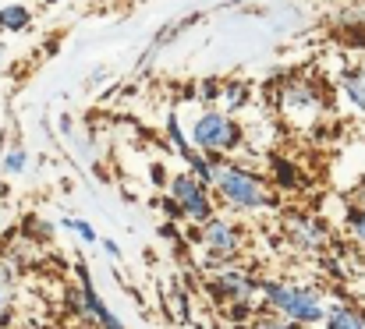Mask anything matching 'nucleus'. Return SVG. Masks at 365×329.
Segmentation results:
<instances>
[{
    "label": "nucleus",
    "instance_id": "10",
    "mask_svg": "<svg viewBox=\"0 0 365 329\" xmlns=\"http://www.w3.org/2000/svg\"><path fill=\"white\" fill-rule=\"evenodd\" d=\"M341 93H344V100L351 103V110L365 113V75L359 68H348V71L341 75Z\"/></svg>",
    "mask_w": 365,
    "mask_h": 329
},
{
    "label": "nucleus",
    "instance_id": "3",
    "mask_svg": "<svg viewBox=\"0 0 365 329\" xmlns=\"http://www.w3.org/2000/svg\"><path fill=\"white\" fill-rule=\"evenodd\" d=\"M195 244L206 251V266L210 269L235 266V262H242L245 255V230L238 226V219L217 213L202 226H195Z\"/></svg>",
    "mask_w": 365,
    "mask_h": 329
},
{
    "label": "nucleus",
    "instance_id": "4",
    "mask_svg": "<svg viewBox=\"0 0 365 329\" xmlns=\"http://www.w3.org/2000/svg\"><path fill=\"white\" fill-rule=\"evenodd\" d=\"M192 145L206 156H231L245 145V127L227 110H206L192 124Z\"/></svg>",
    "mask_w": 365,
    "mask_h": 329
},
{
    "label": "nucleus",
    "instance_id": "25",
    "mask_svg": "<svg viewBox=\"0 0 365 329\" xmlns=\"http://www.w3.org/2000/svg\"><path fill=\"white\" fill-rule=\"evenodd\" d=\"M103 251H107V255H110V258H121V248H118V244H114V241H110V237H107V241H103Z\"/></svg>",
    "mask_w": 365,
    "mask_h": 329
},
{
    "label": "nucleus",
    "instance_id": "27",
    "mask_svg": "<svg viewBox=\"0 0 365 329\" xmlns=\"http://www.w3.org/2000/svg\"><path fill=\"white\" fill-rule=\"evenodd\" d=\"M0 64H4V43H0Z\"/></svg>",
    "mask_w": 365,
    "mask_h": 329
},
{
    "label": "nucleus",
    "instance_id": "28",
    "mask_svg": "<svg viewBox=\"0 0 365 329\" xmlns=\"http://www.w3.org/2000/svg\"><path fill=\"white\" fill-rule=\"evenodd\" d=\"M294 329H302V326H294Z\"/></svg>",
    "mask_w": 365,
    "mask_h": 329
},
{
    "label": "nucleus",
    "instance_id": "13",
    "mask_svg": "<svg viewBox=\"0 0 365 329\" xmlns=\"http://www.w3.org/2000/svg\"><path fill=\"white\" fill-rule=\"evenodd\" d=\"M163 127H167V142H170V145L178 149V156H181V160H188V156L195 152V145H192V142L185 138V131H181V120H178V113H167V124H163Z\"/></svg>",
    "mask_w": 365,
    "mask_h": 329
},
{
    "label": "nucleus",
    "instance_id": "6",
    "mask_svg": "<svg viewBox=\"0 0 365 329\" xmlns=\"http://www.w3.org/2000/svg\"><path fill=\"white\" fill-rule=\"evenodd\" d=\"M277 110L298 124V127H309L319 113H323V93L312 78H287L280 89H277Z\"/></svg>",
    "mask_w": 365,
    "mask_h": 329
},
{
    "label": "nucleus",
    "instance_id": "14",
    "mask_svg": "<svg viewBox=\"0 0 365 329\" xmlns=\"http://www.w3.org/2000/svg\"><path fill=\"white\" fill-rule=\"evenodd\" d=\"M259 312V301H231L224 305V315H227V326H248Z\"/></svg>",
    "mask_w": 365,
    "mask_h": 329
},
{
    "label": "nucleus",
    "instance_id": "11",
    "mask_svg": "<svg viewBox=\"0 0 365 329\" xmlns=\"http://www.w3.org/2000/svg\"><path fill=\"white\" fill-rule=\"evenodd\" d=\"M32 25V11L25 4H4L0 7V32H25Z\"/></svg>",
    "mask_w": 365,
    "mask_h": 329
},
{
    "label": "nucleus",
    "instance_id": "18",
    "mask_svg": "<svg viewBox=\"0 0 365 329\" xmlns=\"http://www.w3.org/2000/svg\"><path fill=\"white\" fill-rule=\"evenodd\" d=\"M245 329H294V326H291V323H284L280 315H273V312L259 308V312H255V319H252Z\"/></svg>",
    "mask_w": 365,
    "mask_h": 329
},
{
    "label": "nucleus",
    "instance_id": "7",
    "mask_svg": "<svg viewBox=\"0 0 365 329\" xmlns=\"http://www.w3.org/2000/svg\"><path fill=\"white\" fill-rule=\"evenodd\" d=\"M206 294L224 308L231 301H259V276L252 269H245L242 262L235 266H220L206 273Z\"/></svg>",
    "mask_w": 365,
    "mask_h": 329
},
{
    "label": "nucleus",
    "instance_id": "5",
    "mask_svg": "<svg viewBox=\"0 0 365 329\" xmlns=\"http://www.w3.org/2000/svg\"><path fill=\"white\" fill-rule=\"evenodd\" d=\"M167 195L181 206L188 226H202L210 216L220 213V209H217V199H213V192H210V184H202V181L192 177L188 170H181V174H174V177L167 181Z\"/></svg>",
    "mask_w": 365,
    "mask_h": 329
},
{
    "label": "nucleus",
    "instance_id": "16",
    "mask_svg": "<svg viewBox=\"0 0 365 329\" xmlns=\"http://www.w3.org/2000/svg\"><path fill=\"white\" fill-rule=\"evenodd\" d=\"M18 280H21V266H18V262H14V258L7 255V251H0V287L14 294Z\"/></svg>",
    "mask_w": 365,
    "mask_h": 329
},
{
    "label": "nucleus",
    "instance_id": "17",
    "mask_svg": "<svg viewBox=\"0 0 365 329\" xmlns=\"http://www.w3.org/2000/svg\"><path fill=\"white\" fill-rule=\"evenodd\" d=\"M170 312H174L178 323H192V298H188V291H181V287L170 291Z\"/></svg>",
    "mask_w": 365,
    "mask_h": 329
},
{
    "label": "nucleus",
    "instance_id": "22",
    "mask_svg": "<svg viewBox=\"0 0 365 329\" xmlns=\"http://www.w3.org/2000/svg\"><path fill=\"white\" fill-rule=\"evenodd\" d=\"M224 96H227V107L238 110L248 103V85H245V82H231V85L224 89Z\"/></svg>",
    "mask_w": 365,
    "mask_h": 329
},
{
    "label": "nucleus",
    "instance_id": "15",
    "mask_svg": "<svg viewBox=\"0 0 365 329\" xmlns=\"http://www.w3.org/2000/svg\"><path fill=\"white\" fill-rule=\"evenodd\" d=\"M4 174L7 177H18V174H25V167H29V152H25V145H11L7 152H4Z\"/></svg>",
    "mask_w": 365,
    "mask_h": 329
},
{
    "label": "nucleus",
    "instance_id": "1",
    "mask_svg": "<svg viewBox=\"0 0 365 329\" xmlns=\"http://www.w3.org/2000/svg\"><path fill=\"white\" fill-rule=\"evenodd\" d=\"M259 308L280 315L284 323L302 329H316L323 326V315H327V298L316 291V287H305V283H291V280H259Z\"/></svg>",
    "mask_w": 365,
    "mask_h": 329
},
{
    "label": "nucleus",
    "instance_id": "21",
    "mask_svg": "<svg viewBox=\"0 0 365 329\" xmlns=\"http://www.w3.org/2000/svg\"><path fill=\"white\" fill-rule=\"evenodd\" d=\"M156 209L163 213V219H167V223H185V213H181V206H178V202H174L170 195H160V199H156Z\"/></svg>",
    "mask_w": 365,
    "mask_h": 329
},
{
    "label": "nucleus",
    "instance_id": "12",
    "mask_svg": "<svg viewBox=\"0 0 365 329\" xmlns=\"http://www.w3.org/2000/svg\"><path fill=\"white\" fill-rule=\"evenodd\" d=\"M344 234H348V244L365 255V209H348V216H344Z\"/></svg>",
    "mask_w": 365,
    "mask_h": 329
},
{
    "label": "nucleus",
    "instance_id": "9",
    "mask_svg": "<svg viewBox=\"0 0 365 329\" xmlns=\"http://www.w3.org/2000/svg\"><path fill=\"white\" fill-rule=\"evenodd\" d=\"M323 329H365V308H362V305H355V301H337V305H327Z\"/></svg>",
    "mask_w": 365,
    "mask_h": 329
},
{
    "label": "nucleus",
    "instance_id": "8",
    "mask_svg": "<svg viewBox=\"0 0 365 329\" xmlns=\"http://www.w3.org/2000/svg\"><path fill=\"white\" fill-rule=\"evenodd\" d=\"M284 237H287V244H294L305 255L330 248V226L312 213H287L284 216Z\"/></svg>",
    "mask_w": 365,
    "mask_h": 329
},
{
    "label": "nucleus",
    "instance_id": "23",
    "mask_svg": "<svg viewBox=\"0 0 365 329\" xmlns=\"http://www.w3.org/2000/svg\"><path fill=\"white\" fill-rule=\"evenodd\" d=\"M11 319H14V294L0 287V329L11 326Z\"/></svg>",
    "mask_w": 365,
    "mask_h": 329
},
{
    "label": "nucleus",
    "instance_id": "20",
    "mask_svg": "<svg viewBox=\"0 0 365 329\" xmlns=\"http://www.w3.org/2000/svg\"><path fill=\"white\" fill-rule=\"evenodd\" d=\"M273 177H277L280 188H294L298 184V174H294V167L287 160H273Z\"/></svg>",
    "mask_w": 365,
    "mask_h": 329
},
{
    "label": "nucleus",
    "instance_id": "19",
    "mask_svg": "<svg viewBox=\"0 0 365 329\" xmlns=\"http://www.w3.org/2000/svg\"><path fill=\"white\" fill-rule=\"evenodd\" d=\"M61 226H64V230H71V234H78V237H82V241H86V244H96V241H100V237H96V230H93V223H86V219H61Z\"/></svg>",
    "mask_w": 365,
    "mask_h": 329
},
{
    "label": "nucleus",
    "instance_id": "24",
    "mask_svg": "<svg viewBox=\"0 0 365 329\" xmlns=\"http://www.w3.org/2000/svg\"><path fill=\"white\" fill-rule=\"evenodd\" d=\"M167 181H170V177H167V170H163L160 163H153V184H156V188H163Z\"/></svg>",
    "mask_w": 365,
    "mask_h": 329
},
{
    "label": "nucleus",
    "instance_id": "2",
    "mask_svg": "<svg viewBox=\"0 0 365 329\" xmlns=\"http://www.w3.org/2000/svg\"><path fill=\"white\" fill-rule=\"evenodd\" d=\"M210 192L224 209L242 213V216H252V213H262V209L277 206V195L269 192V184L259 174H252L248 167H238V163H224V170L213 177Z\"/></svg>",
    "mask_w": 365,
    "mask_h": 329
},
{
    "label": "nucleus",
    "instance_id": "26",
    "mask_svg": "<svg viewBox=\"0 0 365 329\" xmlns=\"http://www.w3.org/2000/svg\"><path fill=\"white\" fill-rule=\"evenodd\" d=\"M355 68H359V71H362V75H365V57H362V61H359V64H355Z\"/></svg>",
    "mask_w": 365,
    "mask_h": 329
}]
</instances>
